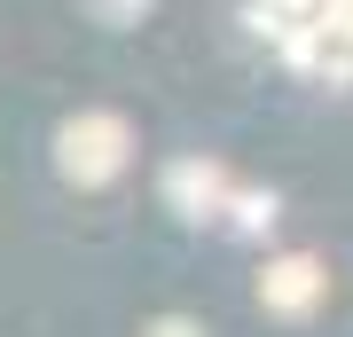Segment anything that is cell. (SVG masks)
I'll use <instances>...</instances> for the list:
<instances>
[{"instance_id":"obj_1","label":"cell","mask_w":353,"mask_h":337,"mask_svg":"<svg viewBox=\"0 0 353 337\" xmlns=\"http://www.w3.org/2000/svg\"><path fill=\"white\" fill-rule=\"evenodd\" d=\"M267 48H275L290 71L330 79V87H353V0H322L299 24H252Z\"/></svg>"},{"instance_id":"obj_2","label":"cell","mask_w":353,"mask_h":337,"mask_svg":"<svg viewBox=\"0 0 353 337\" xmlns=\"http://www.w3.org/2000/svg\"><path fill=\"white\" fill-rule=\"evenodd\" d=\"M126 157H134V125L118 110H79V118H63V134H55V165H63L71 188H110L126 173Z\"/></svg>"},{"instance_id":"obj_3","label":"cell","mask_w":353,"mask_h":337,"mask_svg":"<svg viewBox=\"0 0 353 337\" xmlns=\"http://www.w3.org/2000/svg\"><path fill=\"white\" fill-rule=\"evenodd\" d=\"M322 290H330V267L314 251H275L267 275H259V306L283 314V322H306V314L322 306Z\"/></svg>"},{"instance_id":"obj_4","label":"cell","mask_w":353,"mask_h":337,"mask_svg":"<svg viewBox=\"0 0 353 337\" xmlns=\"http://www.w3.org/2000/svg\"><path fill=\"white\" fill-rule=\"evenodd\" d=\"M165 204L181 220H212V212H228V173L204 157H173L165 165Z\"/></svg>"},{"instance_id":"obj_5","label":"cell","mask_w":353,"mask_h":337,"mask_svg":"<svg viewBox=\"0 0 353 337\" xmlns=\"http://www.w3.org/2000/svg\"><path fill=\"white\" fill-rule=\"evenodd\" d=\"M228 212H236L243 236H259V227H275V196L267 188H228Z\"/></svg>"},{"instance_id":"obj_6","label":"cell","mask_w":353,"mask_h":337,"mask_svg":"<svg viewBox=\"0 0 353 337\" xmlns=\"http://www.w3.org/2000/svg\"><path fill=\"white\" fill-rule=\"evenodd\" d=\"M157 0H87V16L94 24H110V32H126V24H141V16H150Z\"/></svg>"},{"instance_id":"obj_7","label":"cell","mask_w":353,"mask_h":337,"mask_svg":"<svg viewBox=\"0 0 353 337\" xmlns=\"http://www.w3.org/2000/svg\"><path fill=\"white\" fill-rule=\"evenodd\" d=\"M322 0H252V24H299V16H314Z\"/></svg>"},{"instance_id":"obj_8","label":"cell","mask_w":353,"mask_h":337,"mask_svg":"<svg viewBox=\"0 0 353 337\" xmlns=\"http://www.w3.org/2000/svg\"><path fill=\"white\" fill-rule=\"evenodd\" d=\"M141 337H204V329L189 322V314H165V322H150V329H141Z\"/></svg>"}]
</instances>
